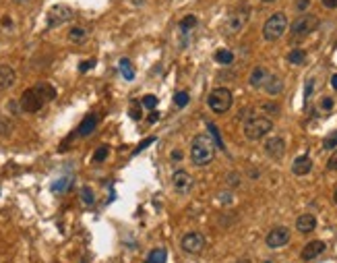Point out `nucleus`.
<instances>
[{
  "label": "nucleus",
  "instance_id": "26",
  "mask_svg": "<svg viewBox=\"0 0 337 263\" xmlns=\"http://www.w3.org/2000/svg\"><path fill=\"white\" fill-rule=\"evenodd\" d=\"M304 58H306L304 50H292V52L287 54V60H290L292 64H302V62H304Z\"/></svg>",
  "mask_w": 337,
  "mask_h": 263
},
{
  "label": "nucleus",
  "instance_id": "21",
  "mask_svg": "<svg viewBox=\"0 0 337 263\" xmlns=\"http://www.w3.org/2000/svg\"><path fill=\"white\" fill-rule=\"evenodd\" d=\"M168 259V251L166 249H153L147 255V263H166Z\"/></svg>",
  "mask_w": 337,
  "mask_h": 263
},
{
  "label": "nucleus",
  "instance_id": "37",
  "mask_svg": "<svg viewBox=\"0 0 337 263\" xmlns=\"http://www.w3.org/2000/svg\"><path fill=\"white\" fill-rule=\"evenodd\" d=\"M153 141H155L153 137H149V139H145V141H143V143H141V145L137 147V151H134V153H139V151H143V149H145V147H149V145H151Z\"/></svg>",
  "mask_w": 337,
  "mask_h": 263
},
{
  "label": "nucleus",
  "instance_id": "44",
  "mask_svg": "<svg viewBox=\"0 0 337 263\" xmlns=\"http://www.w3.org/2000/svg\"><path fill=\"white\" fill-rule=\"evenodd\" d=\"M335 203H337V191H335Z\"/></svg>",
  "mask_w": 337,
  "mask_h": 263
},
{
  "label": "nucleus",
  "instance_id": "24",
  "mask_svg": "<svg viewBox=\"0 0 337 263\" xmlns=\"http://www.w3.org/2000/svg\"><path fill=\"white\" fill-rule=\"evenodd\" d=\"M215 60H217L219 64H230V62L234 60V54H232L230 50H226V48H221V50L215 52Z\"/></svg>",
  "mask_w": 337,
  "mask_h": 263
},
{
  "label": "nucleus",
  "instance_id": "6",
  "mask_svg": "<svg viewBox=\"0 0 337 263\" xmlns=\"http://www.w3.org/2000/svg\"><path fill=\"white\" fill-rule=\"evenodd\" d=\"M317 27H319V19L317 17H314V15H302V17H298L294 21V23H292L290 31H292V37H294V39H302L308 33H312Z\"/></svg>",
  "mask_w": 337,
  "mask_h": 263
},
{
  "label": "nucleus",
  "instance_id": "9",
  "mask_svg": "<svg viewBox=\"0 0 337 263\" xmlns=\"http://www.w3.org/2000/svg\"><path fill=\"white\" fill-rule=\"evenodd\" d=\"M182 251H186L188 255H199L201 251L205 249V236L201 232H186L180 240Z\"/></svg>",
  "mask_w": 337,
  "mask_h": 263
},
{
  "label": "nucleus",
  "instance_id": "42",
  "mask_svg": "<svg viewBox=\"0 0 337 263\" xmlns=\"http://www.w3.org/2000/svg\"><path fill=\"white\" fill-rule=\"evenodd\" d=\"M236 263H251V259H240V261H236Z\"/></svg>",
  "mask_w": 337,
  "mask_h": 263
},
{
  "label": "nucleus",
  "instance_id": "5",
  "mask_svg": "<svg viewBox=\"0 0 337 263\" xmlns=\"http://www.w3.org/2000/svg\"><path fill=\"white\" fill-rule=\"evenodd\" d=\"M287 29V17L283 13H275L271 15L267 21H265V25H263V37L267 41H275L279 39Z\"/></svg>",
  "mask_w": 337,
  "mask_h": 263
},
{
  "label": "nucleus",
  "instance_id": "28",
  "mask_svg": "<svg viewBox=\"0 0 337 263\" xmlns=\"http://www.w3.org/2000/svg\"><path fill=\"white\" fill-rule=\"evenodd\" d=\"M108 156H110V147H108V145H102V147H98L95 153H93V162L100 164V162H104Z\"/></svg>",
  "mask_w": 337,
  "mask_h": 263
},
{
  "label": "nucleus",
  "instance_id": "19",
  "mask_svg": "<svg viewBox=\"0 0 337 263\" xmlns=\"http://www.w3.org/2000/svg\"><path fill=\"white\" fill-rule=\"evenodd\" d=\"M263 87H265V92H267L269 96H279V94L283 92V81H281L277 75H269Z\"/></svg>",
  "mask_w": 337,
  "mask_h": 263
},
{
  "label": "nucleus",
  "instance_id": "2",
  "mask_svg": "<svg viewBox=\"0 0 337 263\" xmlns=\"http://www.w3.org/2000/svg\"><path fill=\"white\" fill-rule=\"evenodd\" d=\"M215 151H217V145H215L213 137L201 133L190 143V160L195 166H207L209 162H213Z\"/></svg>",
  "mask_w": 337,
  "mask_h": 263
},
{
  "label": "nucleus",
  "instance_id": "33",
  "mask_svg": "<svg viewBox=\"0 0 337 263\" xmlns=\"http://www.w3.org/2000/svg\"><path fill=\"white\" fill-rule=\"evenodd\" d=\"M95 67V60H83L81 64H79V71L81 73H87L89 69H93Z\"/></svg>",
  "mask_w": 337,
  "mask_h": 263
},
{
  "label": "nucleus",
  "instance_id": "4",
  "mask_svg": "<svg viewBox=\"0 0 337 263\" xmlns=\"http://www.w3.org/2000/svg\"><path fill=\"white\" fill-rule=\"evenodd\" d=\"M232 102H234V96L228 87H215L207 98V104L215 114H226L232 108Z\"/></svg>",
  "mask_w": 337,
  "mask_h": 263
},
{
  "label": "nucleus",
  "instance_id": "3",
  "mask_svg": "<svg viewBox=\"0 0 337 263\" xmlns=\"http://www.w3.org/2000/svg\"><path fill=\"white\" fill-rule=\"evenodd\" d=\"M273 128V120L263 114H251L244 120V137L249 141H259L263 139L269 130Z\"/></svg>",
  "mask_w": 337,
  "mask_h": 263
},
{
  "label": "nucleus",
  "instance_id": "41",
  "mask_svg": "<svg viewBox=\"0 0 337 263\" xmlns=\"http://www.w3.org/2000/svg\"><path fill=\"white\" fill-rule=\"evenodd\" d=\"M331 85H333V90H337V75L331 77Z\"/></svg>",
  "mask_w": 337,
  "mask_h": 263
},
{
  "label": "nucleus",
  "instance_id": "34",
  "mask_svg": "<svg viewBox=\"0 0 337 263\" xmlns=\"http://www.w3.org/2000/svg\"><path fill=\"white\" fill-rule=\"evenodd\" d=\"M319 106H321V110H325V112H329V110H333V100H331V98H323Z\"/></svg>",
  "mask_w": 337,
  "mask_h": 263
},
{
  "label": "nucleus",
  "instance_id": "27",
  "mask_svg": "<svg viewBox=\"0 0 337 263\" xmlns=\"http://www.w3.org/2000/svg\"><path fill=\"white\" fill-rule=\"evenodd\" d=\"M209 133H211V137H213V141H215V145H217L219 149L226 147V145H223V141H221V133H219V128H217L213 122H209Z\"/></svg>",
  "mask_w": 337,
  "mask_h": 263
},
{
  "label": "nucleus",
  "instance_id": "38",
  "mask_svg": "<svg viewBox=\"0 0 337 263\" xmlns=\"http://www.w3.org/2000/svg\"><path fill=\"white\" fill-rule=\"evenodd\" d=\"M323 5H325L327 9H335V7H337V0H323Z\"/></svg>",
  "mask_w": 337,
  "mask_h": 263
},
{
  "label": "nucleus",
  "instance_id": "16",
  "mask_svg": "<svg viewBox=\"0 0 337 263\" xmlns=\"http://www.w3.org/2000/svg\"><path fill=\"white\" fill-rule=\"evenodd\" d=\"M15 79H17V75H15V71L9 67V64H0V92L13 87Z\"/></svg>",
  "mask_w": 337,
  "mask_h": 263
},
{
  "label": "nucleus",
  "instance_id": "7",
  "mask_svg": "<svg viewBox=\"0 0 337 263\" xmlns=\"http://www.w3.org/2000/svg\"><path fill=\"white\" fill-rule=\"evenodd\" d=\"M249 15H251V9L249 7H238V9H234L230 15H228V19H226V33H230V35H234V33H238V31H242V27L246 25V21H249Z\"/></svg>",
  "mask_w": 337,
  "mask_h": 263
},
{
  "label": "nucleus",
  "instance_id": "10",
  "mask_svg": "<svg viewBox=\"0 0 337 263\" xmlns=\"http://www.w3.org/2000/svg\"><path fill=\"white\" fill-rule=\"evenodd\" d=\"M192 187H195V179L190 177L188 172H184V170H176V172L172 174V189H174L176 193L186 195V193L192 191Z\"/></svg>",
  "mask_w": 337,
  "mask_h": 263
},
{
  "label": "nucleus",
  "instance_id": "20",
  "mask_svg": "<svg viewBox=\"0 0 337 263\" xmlns=\"http://www.w3.org/2000/svg\"><path fill=\"white\" fill-rule=\"evenodd\" d=\"M267 77H269L267 69H263V67H255L253 73H251V77H249V83H251L253 87H263L265 81H267Z\"/></svg>",
  "mask_w": 337,
  "mask_h": 263
},
{
  "label": "nucleus",
  "instance_id": "25",
  "mask_svg": "<svg viewBox=\"0 0 337 263\" xmlns=\"http://www.w3.org/2000/svg\"><path fill=\"white\" fill-rule=\"evenodd\" d=\"M73 183V179L71 177H64V179H58L54 185H52V191L54 193H64L66 189H69V185Z\"/></svg>",
  "mask_w": 337,
  "mask_h": 263
},
{
  "label": "nucleus",
  "instance_id": "30",
  "mask_svg": "<svg viewBox=\"0 0 337 263\" xmlns=\"http://www.w3.org/2000/svg\"><path fill=\"white\" fill-rule=\"evenodd\" d=\"M174 102H176L178 108H184V106L188 104V94H186V92H178V94L174 96Z\"/></svg>",
  "mask_w": 337,
  "mask_h": 263
},
{
  "label": "nucleus",
  "instance_id": "17",
  "mask_svg": "<svg viewBox=\"0 0 337 263\" xmlns=\"http://www.w3.org/2000/svg\"><path fill=\"white\" fill-rule=\"evenodd\" d=\"M312 170V160L308 156H298L292 164V172L296 174V177H306V174Z\"/></svg>",
  "mask_w": 337,
  "mask_h": 263
},
{
  "label": "nucleus",
  "instance_id": "31",
  "mask_svg": "<svg viewBox=\"0 0 337 263\" xmlns=\"http://www.w3.org/2000/svg\"><path fill=\"white\" fill-rule=\"evenodd\" d=\"M141 104H143V108H147V110H155V106H157V98L155 96H145L143 100H141Z\"/></svg>",
  "mask_w": 337,
  "mask_h": 263
},
{
  "label": "nucleus",
  "instance_id": "23",
  "mask_svg": "<svg viewBox=\"0 0 337 263\" xmlns=\"http://www.w3.org/2000/svg\"><path fill=\"white\" fill-rule=\"evenodd\" d=\"M69 39H71L73 43H83V41L87 39V29H83V27H73V29L69 31Z\"/></svg>",
  "mask_w": 337,
  "mask_h": 263
},
{
  "label": "nucleus",
  "instance_id": "43",
  "mask_svg": "<svg viewBox=\"0 0 337 263\" xmlns=\"http://www.w3.org/2000/svg\"><path fill=\"white\" fill-rule=\"evenodd\" d=\"M263 3H267V5H269V3H275V0H263Z\"/></svg>",
  "mask_w": 337,
  "mask_h": 263
},
{
  "label": "nucleus",
  "instance_id": "40",
  "mask_svg": "<svg viewBox=\"0 0 337 263\" xmlns=\"http://www.w3.org/2000/svg\"><path fill=\"white\" fill-rule=\"evenodd\" d=\"M172 160H182V153L178 151V149H174V151H172Z\"/></svg>",
  "mask_w": 337,
  "mask_h": 263
},
{
  "label": "nucleus",
  "instance_id": "35",
  "mask_svg": "<svg viewBox=\"0 0 337 263\" xmlns=\"http://www.w3.org/2000/svg\"><path fill=\"white\" fill-rule=\"evenodd\" d=\"M327 168H329V170H337V151H333V156L329 158Z\"/></svg>",
  "mask_w": 337,
  "mask_h": 263
},
{
  "label": "nucleus",
  "instance_id": "1",
  "mask_svg": "<svg viewBox=\"0 0 337 263\" xmlns=\"http://www.w3.org/2000/svg\"><path fill=\"white\" fill-rule=\"evenodd\" d=\"M54 98H56V90L50 83H37L35 87H31V90L23 92L19 106H21V110H23V112L33 114V112H39L43 108V104L54 100Z\"/></svg>",
  "mask_w": 337,
  "mask_h": 263
},
{
  "label": "nucleus",
  "instance_id": "36",
  "mask_svg": "<svg viewBox=\"0 0 337 263\" xmlns=\"http://www.w3.org/2000/svg\"><path fill=\"white\" fill-rule=\"evenodd\" d=\"M310 7V0H296V9L298 11H306Z\"/></svg>",
  "mask_w": 337,
  "mask_h": 263
},
{
  "label": "nucleus",
  "instance_id": "18",
  "mask_svg": "<svg viewBox=\"0 0 337 263\" xmlns=\"http://www.w3.org/2000/svg\"><path fill=\"white\" fill-rule=\"evenodd\" d=\"M296 228H298V232H302V234L312 232L314 228H317V217H314L312 213H304V215H300L298 220H296Z\"/></svg>",
  "mask_w": 337,
  "mask_h": 263
},
{
  "label": "nucleus",
  "instance_id": "13",
  "mask_svg": "<svg viewBox=\"0 0 337 263\" xmlns=\"http://www.w3.org/2000/svg\"><path fill=\"white\" fill-rule=\"evenodd\" d=\"M197 17L195 15H186L180 23H178V29H180V46H188V39H190V35H192V31H195V27H197Z\"/></svg>",
  "mask_w": 337,
  "mask_h": 263
},
{
  "label": "nucleus",
  "instance_id": "11",
  "mask_svg": "<svg viewBox=\"0 0 337 263\" xmlns=\"http://www.w3.org/2000/svg\"><path fill=\"white\" fill-rule=\"evenodd\" d=\"M265 243H267L269 249H279V247L287 245V243H290V230L283 228V226L273 228L271 232H269V234L265 236Z\"/></svg>",
  "mask_w": 337,
  "mask_h": 263
},
{
  "label": "nucleus",
  "instance_id": "14",
  "mask_svg": "<svg viewBox=\"0 0 337 263\" xmlns=\"http://www.w3.org/2000/svg\"><path fill=\"white\" fill-rule=\"evenodd\" d=\"M325 249H327V245L323 243V240H310V243L302 249V259L304 261H312V259H317L319 255H323Z\"/></svg>",
  "mask_w": 337,
  "mask_h": 263
},
{
  "label": "nucleus",
  "instance_id": "15",
  "mask_svg": "<svg viewBox=\"0 0 337 263\" xmlns=\"http://www.w3.org/2000/svg\"><path fill=\"white\" fill-rule=\"evenodd\" d=\"M98 122H100V116H98V114H87V116L81 120V124H79V128H77L75 135H79V137H89V135H91L93 130H95Z\"/></svg>",
  "mask_w": 337,
  "mask_h": 263
},
{
  "label": "nucleus",
  "instance_id": "29",
  "mask_svg": "<svg viewBox=\"0 0 337 263\" xmlns=\"http://www.w3.org/2000/svg\"><path fill=\"white\" fill-rule=\"evenodd\" d=\"M81 199H83L85 205H93V201H95L93 191L89 189V187H83V189H81Z\"/></svg>",
  "mask_w": 337,
  "mask_h": 263
},
{
  "label": "nucleus",
  "instance_id": "12",
  "mask_svg": "<svg viewBox=\"0 0 337 263\" xmlns=\"http://www.w3.org/2000/svg\"><path fill=\"white\" fill-rule=\"evenodd\" d=\"M265 151L269 158L273 160H281L285 156V141L281 137H269L265 141Z\"/></svg>",
  "mask_w": 337,
  "mask_h": 263
},
{
  "label": "nucleus",
  "instance_id": "8",
  "mask_svg": "<svg viewBox=\"0 0 337 263\" xmlns=\"http://www.w3.org/2000/svg\"><path fill=\"white\" fill-rule=\"evenodd\" d=\"M73 19V9L66 7V5H56L48 11V27L54 29V27H60L64 23H69Z\"/></svg>",
  "mask_w": 337,
  "mask_h": 263
},
{
  "label": "nucleus",
  "instance_id": "39",
  "mask_svg": "<svg viewBox=\"0 0 337 263\" xmlns=\"http://www.w3.org/2000/svg\"><path fill=\"white\" fill-rule=\"evenodd\" d=\"M157 120H160V114H157V112L153 110V112L149 114V122H157Z\"/></svg>",
  "mask_w": 337,
  "mask_h": 263
},
{
  "label": "nucleus",
  "instance_id": "32",
  "mask_svg": "<svg viewBox=\"0 0 337 263\" xmlns=\"http://www.w3.org/2000/svg\"><path fill=\"white\" fill-rule=\"evenodd\" d=\"M323 147H325V149H335V147H337V130H335V133H331V135L323 141Z\"/></svg>",
  "mask_w": 337,
  "mask_h": 263
},
{
  "label": "nucleus",
  "instance_id": "22",
  "mask_svg": "<svg viewBox=\"0 0 337 263\" xmlns=\"http://www.w3.org/2000/svg\"><path fill=\"white\" fill-rule=\"evenodd\" d=\"M120 73L126 81H132L134 79V71H132V62L128 58H120Z\"/></svg>",
  "mask_w": 337,
  "mask_h": 263
}]
</instances>
